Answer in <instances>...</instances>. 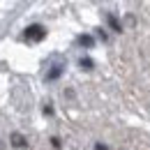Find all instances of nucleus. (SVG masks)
Segmentation results:
<instances>
[{"mask_svg":"<svg viewBox=\"0 0 150 150\" xmlns=\"http://www.w3.org/2000/svg\"><path fill=\"white\" fill-rule=\"evenodd\" d=\"M44 37H46V30H44L42 25H37V23L25 30V39H28V42H42Z\"/></svg>","mask_w":150,"mask_h":150,"instance_id":"f257e3e1","label":"nucleus"},{"mask_svg":"<svg viewBox=\"0 0 150 150\" xmlns=\"http://www.w3.org/2000/svg\"><path fill=\"white\" fill-rule=\"evenodd\" d=\"M60 72H62V67H60V65H56V67L46 74V79H49V81H53V79H58V76H60Z\"/></svg>","mask_w":150,"mask_h":150,"instance_id":"7ed1b4c3","label":"nucleus"},{"mask_svg":"<svg viewBox=\"0 0 150 150\" xmlns=\"http://www.w3.org/2000/svg\"><path fill=\"white\" fill-rule=\"evenodd\" d=\"M81 67H83V69H93V60H88V58H81Z\"/></svg>","mask_w":150,"mask_h":150,"instance_id":"39448f33","label":"nucleus"},{"mask_svg":"<svg viewBox=\"0 0 150 150\" xmlns=\"http://www.w3.org/2000/svg\"><path fill=\"white\" fill-rule=\"evenodd\" d=\"M51 143H53V148H60V139H56V136L51 139Z\"/></svg>","mask_w":150,"mask_h":150,"instance_id":"0eeeda50","label":"nucleus"},{"mask_svg":"<svg viewBox=\"0 0 150 150\" xmlns=\"http://www.w3.org/2000/svg\"><path fill=\"white\" fill-rule=\"evenodd\" d=\"M12 146H14V148H19V150H23L28 143H25V139H23L21 134H12Z\"/></svg>","mask_w":150,"mask_h":150,"instance_id":"f03ea898","label":"nucleus"},{"mask_svg":"<svg viewBox=\"0 0 150 150\" xmlns=\"http://www.w3.org/2000/svg\"><path fill=\"white\" fill-rule=\"evenodd\" d=\"M109 23H111V28H113V30H118V33H120V23L113 19V16H109Z\"/></svg>","mask_w":150,"mask_h":150,"instance_id":"423d86ee","label":"nucleus"},{"mask_svg":"<svg viewBox=\"0 0 150 150\" xmlns=\"http://www.w3.org/2000/svg\"><path fill=\"white\" fill-rule=\"evenodd\" d=\"M79 44H83V46H93L95 42H93L90 35H81V37H79Z\"/></svg>","mask_w":150,"mask_h":150,"instance_id":"20e7f679","label":"nucleus"}]
</instances>
